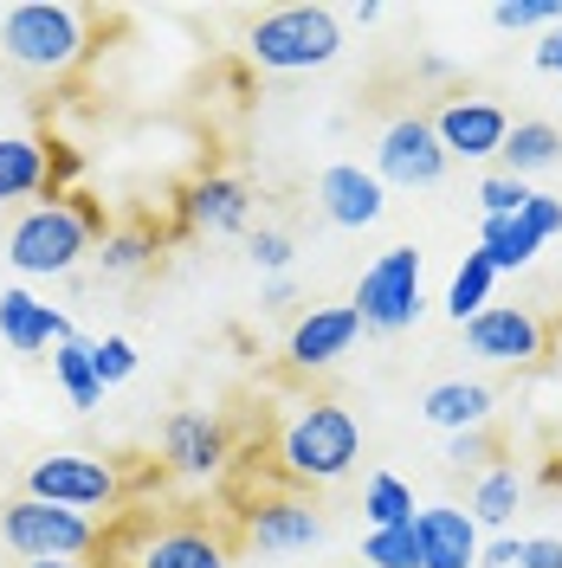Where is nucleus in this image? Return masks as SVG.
Listing matches in <instances>:
<instances>
[{
    "label": "nucleus",
    "instance_id": "nucleus-13",
    "mask_svg": "<svg viewBox=\"0 0 562 568\" xmlns=\"http://www.w3.org/2000/svg\"><path fill=\"white\" fill-rule=\"evenodd\" d=\"M465 329V349L479 355V362H498V368H530L536 355H543V323L518 311V304H485L472 323H459Z\"/></svg>",
    "mask_w": 562,
    "mask_h": 568
},
{
    "label": "nucleus",
    "instance_id": "nucleus-10",
    "mask_svg": "<svg viewBox=\"0 0 562 568\" xmlns=\"http://www.w3.org/2000/svg\"><path fill=\"white\" fill-rule=\"evenodd\" d=\"M162 465L175 478H194V485L227 478L233 471V426L208 414V407H175L162 420Z\"/></svg>",
    "mask_w": 562,
    "mask_h": 568
},
{
    "label": "nucleus",
    "instance_id": "nucleus-28",
    "mask_svg": "<svg viewBox=\"0 0 562 568\" xmlns=\"http://www.w3.org/2000/svg\"><path fill=\"white\" fill-rule=\"evenodd\" d=\"M362 568H421V536H414V524L362 536Z\"/></svg>",
    "mask_w": 562,
    "mask_h": 568
},
{
    "label": "nucleus",
    "instance_id": "nucleus-35",
    "mask_svg": "<svg viewBox=\"0 0 562 568\" xmlns=\"http://www.w3.org/2000/svg\"><path fill=\"white\" fill-rule=\"evenodd\" d=\"M518 556H524V536L498 530L492 542H479V568H518Z\"/></svg>",
    "mask_w": 562,
    "mask_h": 568
},
{
    "label": "nucleus",
    "instance_id": "nucleus-20",
    "mask_svg": "<svg viewBox=\"0 0 562 568\" xmlns=\"http://www.w3.org/2000/svg\"><path fill=\"white\" fill-rule=\"evenodd\" d=\"M421 414L440 433H472V426L492 420V388L485 382H440V388H426Z\"/></svg>",
    "mask_w": 562,
    "mask_h": 568
},
{
    "label": "nucleus",
    "instance_id": "nucleus-1",
    "mask_svg": "<svg viewBox=\"0 0 562 568\" xmlns=\"http://www.w3.org/2000/svg\"><path fill=\"white\" fill-rule=\"evenodd\" d=\"M91 568H233V536L201 517L123 510L117 530H104Z\"/></svg>",
    "mask_w": 562,
    "mask_h": 568
},
{
    "label": "nucleus",
    "instance_id": "nucleus-22",
    "mask_svg": "<svg viewBox=\"0 0 562 568\" xmlns=\"http://www.w3.org/2000/svg\"><path fill=\"white\" fill-rule=\"evenodd\" d=\"M155 252H162V226H155V220H130V226L104 233L98 265H104L110 278H130V272H142V265H155Z\"/></svg>",
    "mask_w": 562,
    "mask_h": 568
},
{
    "label": "nucleus",
    "instance_id": "nucleus-12",
    "mask_svg": "<svg viewBox=\"0 0 562 568\" xmlns=\"http://www.w3.org/2000/svg\"><path fill=\"white\" fill-rule=\"evenodd\" d=\"M247 226H252V187L227 169H208L175 194V233H247Z\"/></svg>",
    "mask_w": 562,
    "mask_h": 568
},
{
    "label": "nucleus",
    "instance_id": "nucleus-37",
    "mask_svg": "<svg viewBox=\"0 0 562 568\" xmlns=\"http://www.w3.org/2000/svg\"><path fill=\"white\" fill-rule=\"evenodd\" d=\"M536 71H556V78H562V27L543 33V45H536Z\"/></svg>",
    "mask_w": 562,
    "mask_h": 568
},
{
    "label": "nucleus",
    "instance_id": "nucleus-41",
    "mask_svg": "<svg viewBox=\"0 0 562 568\" xmlns=\"http://www.w3.org/2000/svg\"><path fill=\"white\" fill-rule=\"evenodd\" d=\"M0 27H7V7H0Z\"/></svg>",
    "mask_w": 562,
    "mask_h": 568
},
{
    "label": "nucleus",
    "instance_id": "nucleus-15",
    "mask_svg": "<svg viewBox=\"0 0 562 568\" xmlns=\"http://www.w3.org/2000/svg\"><path fill=\"white\" fill-rule=\"evenodd\" d=\"M317 207H323L330 226L362 233V226H375L388 213V187L375 181V169H362V162H330V169L317 175Z\"/></svg>",
    "mask_w": 562,
    "mask_h": 568
},
{
    "label": "nucleus",
    "instance_id": "nucleus-8",
    "mask_svg": "<svg viewBox=\"0 0 562 568\" xmlns=\"http://www.w3.org/2000/svg\"><path fill=\"white\" fill-rule=\"evenodd\" d=\"M350 311L362 317V329H375V336H401L408 323L421 317V252L414 246L375 252V265L355 278Z\"/></svg>",
    "mask_w": 562,
    "mask_h": 568
},
{
    "label": "nucleus",
    "instance_id": "nucleus-5",
    "mask_svg": "<svg viewBox=\"0 0 562 568\" xmlns=\"http://www.w3.org/2000/svg\"><path fill=\"white\" fill-rule=\"evenodd\" d=\"M279 478V471H272ZM330 536V517L311 491L298 485H272V491L240 497V530H233V549H259V556H304V549H323Z\"/></svg>",
    "mask_w": 562,
    "mask_h": 568
},
{
    "label": "nucleus",
    "instance_id": "nucleus-34",
    "mask_svg": "<svg viewBox=\"0 0 562 568\" xmlns=\"http://www.w3.org/2000/svg\"><path fill=\"white\" fill-rule=\"evenodd\" d=\"M524 220H530V233H536V240H556V233H562V201H556V194H530Z\"/></svg>",
    "mask_w": 562,
    "mask_h": 568
},
{
    "label": "nucleus",
    "instance_id": "nucleus-7",
    "mask_svg": "<svg viewBox=\"0 0 562 568\" xmlns=\"http://www.w3.org/2000/svg\"><path fill=\"white\" fill-rule=\"evenodd\" d=\"M0 542H7L20 562H84V556H98L104 524L84 517V510H66V504L13 497V504L0 510Z\"/></svg>",
    "mask_w": 562,
    "mask_h": 568
},
{
    "label": "nucleus",
    "instance_id": "nucleus-26",
    "mask_svg": "<svg viewBox=\"0 0 562 568\" xmlns=\"http://www.w3.org/2000/svg\"><path fill=\"white\" fill-rule=\"evenodd\" d=\"M52 375H59V388H66L71 407H104V388H98V368H91V343L84 336H71V343H59L52 349Z\"/></svg>",
    "mask_w": 562,
    "mask_h": 568
},
{
    "label": "nucleus",
    "instance_id": "nucleus-14",
    "mask_svg": "<svg viewBox=\"0 0 562 568\" xmlns=\"http://www.w3.org/2000/svg\"><path fill=\"white\" fill-rule=\"evenodd\" d=\"M433 136H440V149H446V162H485V155H498L504 149V136H511V116L492 104V98H446V104L433 110Z\"/></svg>",
    "mask_w": 562,
    "mask_h": 568
},
{
    "label": "nucleus",
    "instance_id": "nucleus-18",
    "mask_svg": "<svg viewBox=\"0 0 562 568\" xmlns=\"http://www.w3.org/2000/svg\"><path fill=\"white\" fill-rule=\"evenodd\" d=\"M414 536H421V568H479V524H472V510L426 504V510H414Z\"/></svg>",
    "mask_w": 562,
    "mask_h": 568
},
{
    "label": "nucleus",
    "instance_id": "nucleus-32",
    "mask_svg": "<svg viewBox=\"0 0 562 568\" xmlns=\"http://www.w3.org/2000/svg\"><path fill=\"white\" fill-rule=\"evenodd\" d=\"M247 252H252V265H259V272H272V278H284V272H291V258H298L291 233H279V226H259V233L247 240Z\"/></svg>",
    "mask_w": 562,
    "mask_h": 568
},
{
    "label": "nucleus",
    "instance_id": "nucleus-17",
    "mask_svg": "<svg viewBox=\"0 0 562 568\" xmlns=\"http://www.w3.org/2000/svg\"><path fill=\"white\" fill-rule=\"evenodd\" d=\"M355 336H362V317H355L350 304H317V311H304V317L291 323L284 362L291 368H330L337 355L355 349Z\"/></svg>",
    "mask_w": 562,
    "mask_h": 568
},
{
    "label": "nucleus",
    "instance_id": "nucleus-31",
    "mask_svg": "<svg viewBox=\"0 0 562 568\" xmlns=\"http://www.w3.org/2000/svg\"><path fill=\"white\" fill-rule=\"evenodd\" d=\"M530 194H536V187H530V181H518V175H485V181H479L485 220H511V213H524Z\"/></svg>",
    "mask_w": 562,
    "mask_h": 568
},
{
    "label": "nucleus",
    "instance_id": "nucleus-38",
    "mask_svg": "<svg viewBox=\"0 0 562 568\" xmlns=\"http://www.w3.org/2000/svg\"><path fill=\"white\" fill-rule=\"evenodd\" d=\"M350 20H355V27H375V20H382V0H362V7H350Z\"/></svg>",
    "mask_w": 562,
    "mask_h": 568
},
{
    "label": "nucleus",
    "instance_id": "nucleus-25",
    "mask_svg": "<svg viewBox=\"0 0 562 568\" xmlns=\"http://www.w3.org/2000/svg\"><path fill=\"white\" fill-rule=\"evenodd\" d=\"M362 524H369V530H401V524H414V485L394 478V471H375V478L362 485Z\"/></svg>",
    "mask_w": 562,
    "mask_h": 568
},
{
    "label": "nucleus",
    "instance_id": "nucleus-4",
    "mask_svg": "<svg viewBox=\"0 0 562 568\" xmlns=\"http://www.w3.org/2000/svg\"><path fill=\"white\" fill-rule=\"evenodd\" d=\"M98 240H104V213L84 194H52L46 207L20 213V226L7 233V265L20 278H66Z\"/></svg>",
    "mask_w": 562,
    "mask_h": 568
},
{
    "label": "nucleus",
    "instance_id": "nucleus-2",
    "mask_svg": "<svg viewBox=\"0 0 562 568\" xmlns=\"http://www.w3.org/2000/svg\"><path fill=\"white\" fill-rule=\"evenodd\" d=\"M355 459H362V426L337 400H298L279 420V433H272V471L284 485H298V491L350 478Z\"/></svg>",
    "mask_w": 562,
    "mask_h": 568
},
{
    "label": "nucleus",
    "instance_id": "nucleus-16",
    "mask_svg": "<svg viewBox=\"0 0 562 568\" xmlns=\"http://www.w3.org/2000/svg\"><path fill=\"white\" fill-rule=\"evenodd\" d=\"M78 329H71L66 311H52V304H39L27 284H7L0 291V343L13 355H39V349H59L71 343Z\"/></svg>",
    "mask_w": 562,
    "mask_h": 568
},
{
    "label": "nucleus",
    "instance_id": "nucleus-19",
    "mask_svg": "<svg viewBox=\"0 0 562 568\" xmlns=\"http://www.w3.org/2000/svg\"><path fill=\"white\" fill-rule=\"evenodd\" d=\"M52 194V142L0 136V201H33Z\"/></svg>",
    "mask_w": 562,
    "mask_h": 568
},
{
    "label": "nucleus",
    "instance_id": "nucleus-30",
    "mask_svg": "<svg viewBox=\"0 0 562 568\" xmlns=\"http://www.w3.org/2000/svg\"><path fill=\"white\" fill-rule=\"evenodd\" d=\"M91 368H98V388L130 382V375H137V343H130V336H104V343H91Z\"/></svg>",
    "mask_w": 562,
    "mask_h": 568
},
{
    "label": "nucleus",
    "instance_id": "nucleus-39",
    "mask_svg": "<svg viewBox=\"0 0 562 568\" xmlns=\"http://www.w3.org/2000/svg\"><path fill=\"white\" fill-rule=\"evenodd\" d=\"M265 304H291V278H272V284H265Z\"/></svg>",
    "mask_w": 562,
    "mask_h": 568
},
{
    "label": "nucleus",
    "instance_id": "nucleus-23",
    "mask_svg": "<svg viewBox=\"0 0 562 568\" xmlns=\"http://www.w3.org/2000/svg\"><path fill=\"white\" fill-rule=\"evenodd\" d=\"M518 497H524L518 465H492V471H479V485H472V524H479V530H504V524L518 517Z\"/></svg>",
    "mask_w": 562,
    "mask_h": 568
},
{
    "label": "nucleus",
    "instance_id": "nucleus-21",
    "mask_svg": "<svg viewBox=\"0 0 562 568\" xmlns=\"http://www.w3.org/2000/svg\"><path fill=\"white\" fill-rule=\"evenodd\" d=\"M504 175H543V169H556L562 162V130L556 123H543V116H524V123H511V136H504Z\"/></svg>",
    "mask_w": 562,
    "mask_h": 568
},
{
    "label": "nucleus",
    "instance_id": "nucleus-9",
    "mask_svg": "<svg viewBox=\"0 0 562 568\" xmlns=\"http://www.w3.org/2000/svg\"><path fill=\"white\" fill-rule=\"evenodd\" d=\"M27 497L98 517L110 504H123V471L98 453H46V459L27 465Z\"/></svg>",
    "mask_w": 562,
    "mask_h": 568
},
{
    "label": "nucleus",
    "instance_id": "nucleus-27",
    "mask_svg": "<svg viewBox=\"0 0 562 568\" xmlns=\"http://www.w3.org/2000/svg\"><path fill=\"white\" fill-rule=\"evenodd\" d=\"M492 258L485 252H465V265L453 272V284H446V317L453 323H472L485 304H492Z\"/></svg>",
    "mask_w": 562,
    "mask_h": 568
},
{
    "label": "nucleus",
    "instance_id": "nucleus-3",
    "mask_svg": "<svg viewBox=\"0 0 562 568\" xmlns=\"http://www.w3.org/2000/svg\"><path fill=\"white\" fill-rule=\"evenodd\" d=\"M91 13L84 7H66V0H20L7 7V27H0V45H7V65L20 78H39V84H59L91 59Z\"/></svg>",
    "mask_w": 562,
    "mask_h": 568
},
{
    "label": "nucleus",
    "instance_id": "nucleus-29",
    "mask_svg": "<svg viewBox=\"0 0 562 568\" xmlns=\"http://www.w3.org/2000/svg\"><path fill=\"white\" fill-rule=\"evenodd\" d=\"M492 27H504V33H550V27H562V0H498L492 7Z\"/></svg>",
    "mask_w": 562,
    "mask_h": 568
},
{
    "label": "nucleus",
    "instance_id": "nucleus-36",
    "mask_svg": "<svg viewBox=\"0 0 562 568\" xmlns=\"http://www.w3.org/2000/svg\"><path fill=\"white\" fill-rule=\"evenodd\" d=\"M518 568H562V542H556V536H524Z\"/></svg>",
    "mask_w": 562,
    "mask_h": 568
},
{
    "label": "nucleus",
    "instance_id": "nucleus-11",
    "mask_svg": "<svg viewBox=\"0 0 562 568\" xmlns=\"http://www.w3.org/2000/svg\"><path fill=\"white\" fill-rule=\"evenodd\" d=\"M446 175V149L433 136V116L421 110H408V116H394L375 142V181H394V187H433V181Z\"/></svg>",
    "mask_w": 562,
    "mask_h": 568
},
{
    "label": "nucleus",
    "instance_id": "nucleus-24",
    "mask_svg": "<svg viewBox=\"0 0 562 568\" xmlns=\"http://www.w3.org/2000/svg\"><path fill=\"white\" fill-rule=\"evenodd\" d=\"M479 252L492 258V272H524L530 258L543 252V240L530 233L524 213H511V220H485V226H479Z\"/></svg>",
    "mask_w": 562,
    "mask_h": 568
},
{
    "label": "nucleus",
    "instance_id": "nucleus-40",
    "mask_svg": "<svg viewBox=\"0 0 562 568\" xmlns=\"http://www.w3.org/2000/svg\"><path fill=\"white\" fill-rule=\"evenodd\" d=\"M27 568H91V562H27Z\"/></svg>",
    "mask_w": 562,
    "mask_h": 568
},
{
    "label": "nucleus",
    "instance_id": "nucleus-33",
    "mask_svg": "<svg viewBox=\"0 0 562 568\" xmlns=\"http://www.w3.org/2000/svg\"><path fill=\"white\" fill-rule=\"evenodd\" d=\"M446 459H453L459 471H492V465H498V439L485 433V426H472V433H453Z\"/></svg>",
    "mask_w": 562,
    "mask_h": 568
},
{
    "label": "nucleus",
    "instance_id": "nucleus-6",
    "mask_svg": "<svg viewBox=\"0 0 562 568\" xmlns=\"http://www.w3.org/2000/svg\"><path fill=\"white\" fill-rule=\"evenodd\" d=\"M343 52V13L337 7H279L252 20L247 59L259 71H317Z\"/></svg>",
    "mask_w": 562,
    "mask_h": 568
}]
</instances>
